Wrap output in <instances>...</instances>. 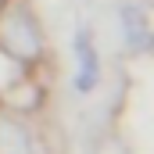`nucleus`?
<instances>
[{
    "mask_svg": "<svg viewBox=\"0 0 154 154\" xmlns=\"http://www.w3.org/2000/svg\"><path fill=\"white\" fill-rule=\"evenodd\" d=\"M79 57H82V68H79V90H90L93 86V79H97V61H93V50H90V43L86 36H79Z\"/></svg>",
    "mask_w": 154,
    "mask_h": 154,
    "instance_id": "7ed1b4c3",
    "label": "nucleus"
},
{
    "mask_svg": "<svg viewBox=\"0 0 154 154\" xmlns=\"http://www.w3.org/2000/svg\"><path fill=\"white\" fill-rule=\"evenodd\" d=\"M125 32H129V39H133L136 47H147V43H151L147 25H143V14H140V11H125Z\"/></svg>",
    "mask_w": 154,
    "mask_h": 154,
    "instance_id": "20e7f679",
    "label": "nucleus"
},
{
    "mask_svg": "<svg viewBox=\"0 0 154 154\" xmlns=\"http://www.w3.org/2000/svg\"><path fill=\"white\" fill-rule=\"evenodd\" d=\"M100 154H129V151H125L122 143H115V140H108V143L100 147Z\"/></svg>",
    "mask_w": 154,
    "mask_h": 154,
    "instance_id": "39448f33",
    "label": "nucleus"
},
{
    "mask_svg": "<svg viewBox=\"0 0 154 154\" xmlns=\"http://www.w3.org/2000/svg\"><path fill=\"white\" fill-rule=\"evenodd\" d=\"M0 47L7 54H14L18 61H36L43 43H39V29L32 22V14L25 7H14L4 22H0Z\"/></svg>",
    "mask_w": 154,
    "mask_h": 154,
    "instance_id": "f257e3e1",
    "label": "nucleus"
},
{
    "mask_svg": "<svg viewBox=\"0 0 154 154\" xmlns=\"http://www.w3.org/2000/svg\"><path fill=\"white\" fill-rule=\"evenodd\" d=\"M0 154H32V133L22 118L0 111Z\"/></svg>",
    "mask_w": 154,
    "mask_h": 154,
    "instance_id": "f03ea898",
    "label": "nucleus"
}]
</instances>
